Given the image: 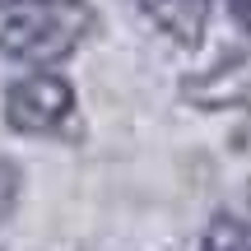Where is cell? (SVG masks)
Returning a JSON list of instances; mask_svg holds the SVG:
<instances>
[{
  "label": "cell",
  "mask_w": 251,
  "mask_h": 251,
  "mask_svg": "<svg viewBox=\"0 0 251 251\" xmlns=\"http://www.w3.org/2000/svg\"><path fill=\"white\" fill-rule=\"evenodd\" d=\"M135 5H140L144 14H149V24L158 28V33H168L177 47H200L214 0H135Z\"/></svg>",
  "instance_id": "3"
},
{
  "label": "cell",
  "mask_w": 251,
  "mask_h": 251,
  "mask_svg": "<svg viewBox=\"0 0 251 251\" xmlns=\"http://www.w3.org/2000/svg\"><path fill=\"white\" fill-rule=\"evenodd\" d=\"M93 14L84 0H0V56L24 65L65 61L89 37Z\"/></svg>",
  "instance_id": "1"
},
{
  "label": "cell",
  "mask_w": 251,
  "mask_h": 251,
  "mask_svg": "<svg viewBox=\"0 0 251 251\" xmlns=\"http://www.w3.org/2000/svg\"><path fill=\"white\" fill-rule=\"evenodd\" d=\"M70 112H75V89L61 75L33 70L5 89V121L19 135H51L70 121Z\"/></svg>",
  "instance_id": "2"
},
{
  "label": "cell",
  "mask_w": 251,
  "mask_h": 251,
  "mask_svg": "<svg viewBox=\"0 0 251 251\" xmlns=\"http://www.w3.org/2000/svg\"><path fill=\"white\" fill-rule=\"evenodd\" d=\"M233 14L242 19V28H251V0H233Z\"/></svg>",
  "instance_id": "5"
},
{
  "label": "cell",
  "mask_w": 251,
  "mask_h": 251,
  "mask_svg": "<svg viewBox=\"0 0 251 251\" xmlns=\"http://www.w3.org/2000/svg\"><path fill=\"white\" fill-rule=\"evenodd\" d=\"M200 251H251V224H242V219H233V214H219L214 224L205 228Z\"/></svg>",
  "instance_id": "4"
}]
</instances>
